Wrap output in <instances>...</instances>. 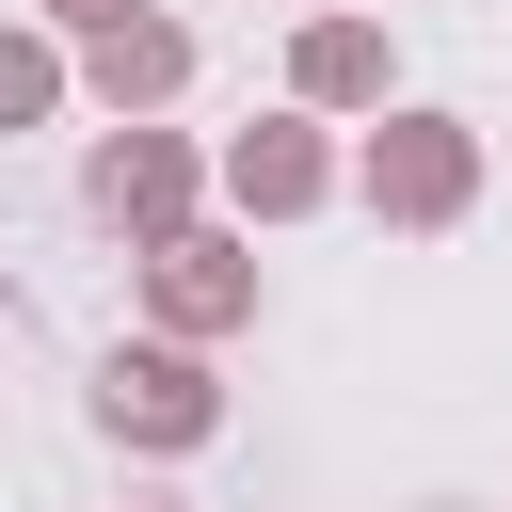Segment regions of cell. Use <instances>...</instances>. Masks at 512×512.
<instances>
[{"instance_id": "cell-9", "label": "cell", "mask_w": 512, "mask_h": 512, "mask_svg": "<svg viewBox=\"0 0 512 512\" xmlns=\"http://www.w3.org/2000/svg\"><path fill=\"white\" fill-rule=\"evenodd\" d=\"M32 16H48V32H64V48H80V32H112V16H128V0H32Z\"/></svg>"}, {"instance_id": "cell-8", "label": "cell", "mask_w": 512, "mask_h": 512, "mask_svg": "<svg viewBox=\"0 0 512 512\" xmlns=\"http://www.w3.org/2000/svg\"><path fill=\"white\" fill-rule=\"evenodd\" d=\"M64 96H80V80H64V32H48V16H0V144L48 128Z\"/></svg>"}, {"instance_id": "cell-5", "label": "cell", "mask_w": 512, "mask_h": 512, "mask_svg": "<svg viewBox=\"0 0 512 512\" xmlns=\"http://www.w3.org/2000/svg\"><path fill=\"white\" fill-rule=\"evenodd\" d=\"M208 192H224L240 224H304V208H336V128H320V112L224 128V144H208Z\"/></svg>"}, {"instance_id": "cell-1", "label": "cell", "mask_w": 512, "mask_h": 512, "mask_svg": "<svg viewBox=\"0 0 512 512\" xmlns=\"http://www.w3.org/2000/svg\"><path fill=\"white\" fill-rule=\"evenodd\" d=\"M336 192H352L368 224H400V240H448V224L480 208V112L384 96V112H368V144L336 160Z\"/></svg>"}, {"instance_id": "cell-3", "label": "cell", "mask_w": 512, "mask_h": 512, "mask_svg": "<svg viewBox=\"0 0 512 512\" xmlns=\"http://www.w3.org/2000/svg\"><path fill=\"white\" fill-rule=\"evenodd\" d=\"M80 208L144 256V240H176V224L208 208V144H192V128H160V112H112V128L80 144Z\"/></svg>"}, {"instance_id": "cell-7", "label": "cell", "mask_w": 512, "mask_h": 512, "mask_svg": "<svg viewBox=\"0 0 512 512\" xmlns=\"http://www.w3.org/2000/svg\"><path fill=\"white\" fill-rule=\"evenodd\" d=\"M400 96V48H384V16H304L288 32V112H384Z\"/></svg>"}, {"instance_id": "cell-4", "label": "cell", "mask_w": 512, "mask_h": 512, "mask_svg": "<svg viewBox=\"0 0 512 512\" xmlns=\"http://www.w3.org/2000/svg\"><path fill=\"white\" fill-rule=\"evenodd\" d=\"M256 304H272L256 224H176V240H144V336L224 352V336H256Z\"/></svg>"}, {"instance_id": "cell-6", "label": "cell", "mask_w": 512, "mask_h": 512, "mask_svg": "<svg viewBox=\"0 0 512 512\" xmlns=\"http://www.w3.org/2000/svg\"><path fill=\"white\" fill-rule=\"evenodd\" d=\"M64 80H80L96 112H176V96H192V32H176L160 0H128L112 32H80V48H64Z\"/></svg>"}, {"instance_id": "cell-2", "label": "cell", "mask_w": 512, "mask_h": 512, "mask_svg": "<svg viewBox=\"0 0 512 512\" xmlns=\"http://www.w3.org/2000/svg\"><path fill=\"white\" fill-rule=\"evenodd\" d=\"M80 416H96L128 464H192V448L224 432V384H208V352H192V336H112V352H96V384H80Z\"/></svg>"}]
</instances>
